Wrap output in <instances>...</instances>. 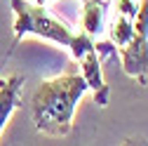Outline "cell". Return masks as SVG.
Here are the masks:
<instances>
[{
	"instance_id": "3957f363",
	"label": "cell",
	"mask_w": 148,
	"mask_h": 146,
	"mask_svg": "<svg viewBox=\"0 0 148 146\" xmlns=\"http://www.w3.org/2000/svg\"><path fill=\"white\" fill-rule=\"evenodd\" d=\"M118 54L127 76H132L139 85H148V0H139L132 38L118 50Z\"/></svg>"
},
{
	"instance_id": "52a82bcc",
	"label": "cell",
	"mask_w": 148,
	"mask_h": 146,
	"mask_svg": "<svg viewBox=\"0 0 148 146\" xmlns=\"http://www.w3.org/2000/svg\"><path fill=\"white\" fill-rule=\"evenodd\" d=\"M82 31L92 38H99L108 24V0H82Z\"/></svg>"
},
{
	"instance_id": "7a4b0ae2",
	"label": "cell",
	"mask_w": 148,
	"mask_h": 146,
	"mask_svg": "<svg viewBox=\"0 0 148 146\" xmlns=\"http://www.w3.org/2000/svg\"><path fill=\"white\" fill-rule=\"evenodd\" d=\"M10 5L14 10V47L19 45L26 35H35L42 40H52L57 45H64L73 52H78L82 40L87 38V33H73L64 21H59L57 17H52L45 5L31 3V0H10ZM12 47V50H14Z\"/></svg>"
},
{
	"instance_id": "5b68a950",
	"label": "cell",
	"mask_w": 148,
	"mask_h": 146,
	"mask_svg": "<svg viewBox=\"0 0 148 146\" xmlns=\"http://www.w3.org/2000/svg\"><path fill=\"white\" fill-rule=\"evenodd\" d=\"M136 12H139V0H115V14L106 24V33L110 38V45L115 47V52L122 50L132 38Z\"/></svg>"
},
{
	"instance_id": "6da1fadb",
	"label": "cell",
	"mask_w": 148,
	"mask_h": 146,
	"mask_svg": "<svg viewBox=\"0 0 148 146\" xmlns=\"http://www.w3.org/2000/svg\"><path fill=\"white\" fill-rule=\"evenodd\" d=\"M87 90L82 73L73 71L40 83L31 97V118L35 130L47 137H66L73 127L75 106Z\"/></svg>"
},
{
	"instance_id": "277c9868",
	"label": "cell",
	"mask_w": 148,
	"mask_h": 146,
	"mask_svg": "<svg viewBox=\"0 0 148 146\" xmlns=\"http://www.w3.org/2000/svg\"><path fill=\"white\" fill-rule=\"evenodd\" d=\"M73 57L80 64V73L87 80V87L94 92V101L99 106H106L108 97H110V90H108V85L103 80V73H101V57L97 50V40L92 35H87L82 40V45L78 47V52H73Z\"/></svg>"
},
{
	"instance_id": "8992f818",
	"label": "cell",
	"mask_w": 148,
	"mask_h": 146,
	"mask_svg": "<svg viewBox=\"0 0 148 146\" xmlns=\"http://www.w3.org/2000/svg\"><path fill=\"white\" fill-rule=\"evenodd\" d=\"M21 87H24V76H19V73L0 78V132L7 125L10 116L21 106Z\"/></svg>"
},
{
	"instance_id": "ba28073f",
	"label": "cell",
	"mask_w": 148,
	"mask_h": 146,
	"mask_svg": "<svg viewBox=\"0 0 148 146\" xmlns=\"http://www.w3.org/2000/svg\"><path fill=\"white\" fill-rule=\"evenodd\" d=\"M31 3H38V5H47L49 0H31ZM80 3H82V0H80Z\"/></svg>"
}]
</instances>
